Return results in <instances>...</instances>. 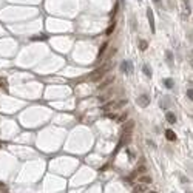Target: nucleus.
Wrapping results in <instances>:
<instances>
[{
  "mask_svg": "<svg viewBox=\"0 0 193 193\" xmlns=\"http://www.w3.org/2000/svg\"><path fill=\"white\" fill-rule=\"evenodd\" d=\"M110 68H111V62H107L105 65H102V67H99V68H96V70H94L91 74H90V79H91V81H99V79H102L105 74L108 73Z\"/></svg>",
  "mask_w": 193,
  "mask_h": 193,
  "instance_id": "1",
  "label": "nucleus"
},
{
  "mask_svg": "<svg viewBox=\"0 0 193 193\" xmlns=\"http://www.w3.org/2000/svg\"><path fill=\"white\" fill-rule=\"evenodd\" d=\"M122 105H125V100H120V102L113 100V102H110V104L104 105V107H102V111H110V110H118L119 107H122Z\"/></svg>",
  "mask_w": 193,
  "mask_h": 193,
  "instance_id": "2",
  "label": "nucleus"
},
{
  "mask_svg": "<svg viewBox=\"0 0 193 193\" xmlns=\"http://www.w3.org/2000/svg\"><path fill=\"white\" fill-rule=\"evenodd\" d=\"M120 70H122L125 74H133V71H134L133 62H130V60H124L122 65H120Z\"/></svg>",
  "mask_w": 193,
  "mask_h": 193,
  "instance_id": "3",
  "label": "nucleus"
},
{
  "mask_svg": "<svg viewBox=\"0 0 193 193\" xmlns=\"http://www.w3.org/2000/svg\"><path fill=\"white\" fill-rule=\"evenodd\" d=\"M138 105L139 107H148V104H150V97L147 96V94H142V96H139L138 97Z\"/></svg>",
  "mask_w": 193,
  "mask_h": 193,
  "instance_id": "4",
  "label": "nucleus"
},
{
  "mask_svg": "<svg viewBox=\"0 0 193 193\" xmlns=\"http://www.w3.org/2000/svg\"><path fill=\"white\" fill-rule=\"evenodd\" d=\"M147 17H148V23H150L151 33H154V31H156V28H154V17H153V11H151V8L147 9Z\"/></svg>",
  "mask_w": 193,
  "mask_h": 193,
  "instance_id": "5",
  "label": "nucleus"
},
{
  "mask_svg": "<svg viewBox=\"0 0 193 193\" xmlns=\"http://www.w3.org/2000/svg\"><path fill=\"white\" fill-rule=\"evenodd\" d=\"M113 82H114V77H108L107 81H104L102 84H99V87H97V88H99V90H105L108 85H111Z\"/></svg>",
  "mask_w": 193,
  "mask_h": 193,
  "instance_id": "6",
  "label": "nucleus"
},
{
  "mask_svg": "<svg viewBox=\"0 0 193 193\" xmlns=\"http://www.w3.org/2000/svg\"><path fill=\"white\" fill-rule=\"evenodd\" d=\"M165 118H167L168 124H176V116L173 114L172 111H167V113H165Z\"/></svg>",
  "mask_w": 193,
  "mask_h": 193,
  "instance_id": "7",
  "label": "nucleus"
},
{
  "mask_svg": "<svg viewBox=\"0 0 193 193\" xmlns=\"http://www.w3.org/2000/svg\"><path fill=\"white\" fill-rule=\"evenodd\" d=\"M165 138L168 139V141H175L176 139V134L173 130H165Z\"/></svg>",
  "mask_w": 193,
  "mask_h": 193,
  "instance_id": "8",
  "label": "nucleus"
},
{
  "mask_svg": "<svg viewBox=\"0 0 193 193\" xmlns=\"http://www.w3.org/2000/svg\"><path fill=\"white\" fill-rule=\"evenodd\" d=\"M142 71H144V74H145L147 77H151V70H150V67L147 65V63H145V65H142Z\"/></svg>",
  "mask_w": 193,
  "mask_h": 193,
  "instance_id": "9",
  "label": "nucleus"
},
{
  "mask_svg": "<svg viewBox=\"0 0 193 193\" xmlns=\"http://www.w3.org/2000/svg\"><path fill=\"white\" fill-rule=\"evenodd\" d=\"M147 192V185H138V187H136V190H134V193H145Z\"/></svg>",
  "mask_w": 193,
  "mask_h": 193,
  "instance_id": "10",
  "label": "nucleus"
},
{
  "mask_svg": "<svg viewBox=\"0 0 193 193\" xmlns=\"http://www.w3.org/2000/svg\"><path fill=\"white\" fill-rule=\"evenodd\" d=\"M184 5H185V13L190 14L192 13V5H190V0H184Z\"/></svg>",
  "mask_w": 193,
  "mask_h": 193,
  "instance_id": "11",
  "label": "nucleus"
},
{
  "mask_svg": "<svg viewBox=\"0 0 193 193\" xmlns=\"http://www.w3.org/2000/svg\"><path fill=\"white\" fill-rule=\"evenodd\" d=\"M164 85L167 87V88H173L175 82H173V79H165V81H164Z\"/></svg>",
  "mask_w": 193,
  "mask_h": 193,
  "instance_id": "12",
  "label": "nucleus"
},
{
  "mask_svg": "<svg viewBox=\"0 0 193 193\" xmlns=\"http://www.w3.org/2000/svg\"><path fill=\"white\" fill-rule=\"evenodd\" d=\"M165 56H167L168 65H173V54H172V51H165Z\"/></svg>",
  "mask_w": 193,
  "mask_h": 193,
  "instance_id": "13",
  "label": "nucleus"
},
{
  "mask_svg": "<svg viewBox=\"0 0 193 193\" xmlns=\"http://www.w3.org/2000/svg\"><path fill=\"white\" fill-rule=\"evenodd\" d=\"M147 47H148V43H147L145 40H141V42H139V50H141V51H145Z\"/></svg>",
  "mask_w": 193,
  "mask_h": 193,
  "instance_id": "14",
  "label": "nucleus"
},
{
  "mask_svg": "<svg viewBox=\"0 0 193 193\" xmlns=\"http://www.w3.org/2000/svg\"><path fill=\"white\" fill-rule=\"evenodd\" d=\"M31 40H47V36H45V34H39V36L31 37Z\"/></svg>",
  "mask_w": 193,
  "mask_h": 193,
  "instance_id": "15",
  "label": "nucleus"
},
{
  "mask_svg": "<svg viewBox=\"0 0 193 193\" xmlns=\"http://www.w3.org/2000/svg\"><path fill=\"white\" fill-rule=\"evenodd\" d=\"M141 182L142 184H150L151 182V178L150 176H141Z\"/></svg>",
  "mask_w": 193,
  "mask_h": 193,
  "instance_id": "16",
  "label": "nucleus"
},
{
  "mask_svg": "<svg viewBox=\"0 0 193 193\" xmlns=\"http://www.w3.org/2000/svg\"><path fill=\"white\" fill-rule=\"evenodd\" d=\"M187 97H188V99H190V100L193 99V90H192V87H190V88L187 90Z\"/></svg>",
  "mask_w": 193,
  "mask_h": 193,
  "instance_id": "17",
  "label": "nucleus"
},
{
  "mask_svg": "<svg viewBox=\"0 0 193 193\" xmlns=\"http://www.w3.org/2000/svg\"><path fill=\"white\" fill-rule=\"evenodd\" d=\"M127 116H128V113H124V114H122V116H120V118L118 119V122H124V120L127 119Z\"/></svg>",
  "mask_w": 193,
  "mask_h": 193,
  "instance_id": "18",
  "label": "nucleus"
},
{
  "mask_svg": "<svg viewBox=\"0 0 193 193\" xmlns=\"http://www.w3.org/2000/svg\"><path fill=\"white\" fill-rule=\"evenodd\" d=\"M105 48H107V43H104L100 47V50H99V56H102V53H105Z\"/></svg>",
  "mask_w": 193,
  "mask_h": 193,
  "instance_id": "19",
  "label": "nucleus"
},
{
  "mask_svg": "<svg viewBox=\"0 0 193 193\" xmlns=\"http://www.w3.org/2000/svg\"><path fill=\"white\" fill-rule=\"evenodd\" d=\"M113 28H114V25H111V26H110V28H108V31H107V34H111V31H113Z\"/></svg>",
  "mask_w": 193,
  "mask_h": 193,
  "instance_id": "20",
  "label": "nucleus"
},
{
  "mask_svg": "<svg viewBox=\"0 0 193 193\" xmlns=\"http://www.w3.org/2000/svg\"><path fill=\"white\" fill-rule=\"evenodd\" d=\"M138 172H139V173H141V172H145V167H139Z\"/></svg>",
  "mask_w": 193,
  "mask_h": 193,
  "instance_id": "21",
  "label": "nucleus"
},
{
  "mask_svg": "<svg viewBox=\"0 0 193 193\" xmlns=\"http://www.w3.org/2000/svg\"><path fill=\"white\" fill-rule=\"evenodd\" d=\"M153 2H156V3H159V2H161V0H153Z\"/></svg>",
  "mask_w": 193,
  "mask_h": 193,
  "instance_id": "22",
  "label": "nucleus"
},
{
  "mask_svg": "<svg viewBox=\"0 0 193 193\" xmlns=\"http://www.w3.org/2000/svg\"><path fill=\"white\" fill-rule=\"evenodd\" d=\"M0 185H2V184H0Z\"/></svg>",
  "mask_w": 193,
  "mask_h": 193,
  "instance_id": "23",
  "label": "nucleus"
}]
</instances>
